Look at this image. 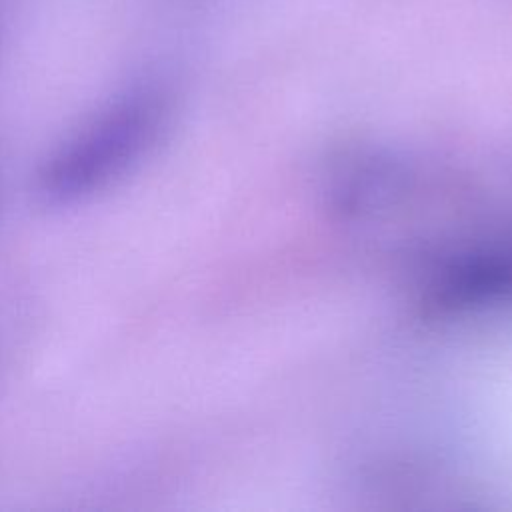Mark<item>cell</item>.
Segmentation results:
<instances>
[{
	"instance_id": "1",
	"label": "cell",
	"mask_w": 512,
	"mask_h": 512,
	"mask_svg": "<svg viewBox=\"0 0 512 512\" xmlns=\"http://www.w3.org/2000/svg\"><path fill=\"white\" fill-rule=\"evenodd\" d=\"M162 106L154 94H126L82 124L42 162L36 188L50 204H74L126 176L154 146Z\"/></svg>"
}]
</instances>
